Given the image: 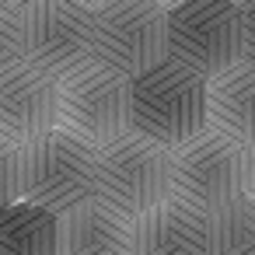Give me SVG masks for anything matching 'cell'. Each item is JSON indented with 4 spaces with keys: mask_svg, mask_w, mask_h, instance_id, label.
Masks as SVG:
<instances>
[{
    "mask_svg": "<svg viewBox=\"0 0 255 255\" xmlns=\"http://www.w3.org/2000/svg\"><path fill=\"white\" fill-rule=\"evenodd\" d=\"M129 133L164 150L206 133V81L175 60L129 81Z\"/></svg>",
    "mask_w": 255,
    "mask_h": 255,
    "instance_id": "1",
    "label": "cell"
},
{
    "mask_svg": "<svg viewBox=\"0 0 255 255\" xmlns=\"http://www.w3.org/2000/svg\"><path fill=\"white\" fill-rule=\"evenodd\" d=\"M18 199L53 217L95 199V150L60 129L18 147Z\"/></svg>",
    "mask_w": 255,
    "mask_h": 255,
    "instance_id": "2",
    "label": "cell"
},
{
    "mask_svg": "<svg viewBox=\"0 0 255 255\" xmlns=\"http://www.w3.org/2000/svg\"><path fill=\"white\" fill-rule=\"evenodd\" d=\"M95 199L129 224L140 220L171 199V150L133 133L95 150Z\"/></svg>",
    "mask_w": 255,
    "mask_h": 255,
    "instance_id": "3",
    "label": "cell"
},
{
    "mask_svg": "<svg viewBox=\"0 0 255 255\" xmlns=\"http://www.w3.org/2000/svg\"><path fill=\"white\" fill-rule=\"evenodd\" d=\"M25 63L49 81H63L95 63V7L74 0L21 4Z\"/></svg>",
    "mask_w": 255,
    "mask_h": 255,
    "instance_id": "4",
    "label": "cell"
},
{
    "mask_svg": "<svg viewBox=\"0 0 255 255\" xmlns=\"http://www.w3.org/2000/svg\"><path fill=\"white\" fill-rule=\"evenodd\" d=\"M56 129L91 150L109 147L129 133V81L102 63L63 77L56 84Z\"/></svg>",
    "mask_w": 255,
    "mask_h": 255,
    "instance_id": "5",
    "label": "cell"
},
{
    "mask_svg": "<svg viewBox=\"0 0 255 255\" xmlns=\"http://www.w3.org/2000/svg\"><path fill=\"white\" fill-rule=\"evenodd\" d=\"M168 60V7L150 0H119L95 7V63L126 81Z\"/></svg>",
    "mask_w": 255,
    "mask_h": 255,
    "instance_id": "6",
    "label": "cell"
},
{
    "mask_svg": "<svg viewBox=\"0 0 255 255\" xmlns=\"http://www.w3.org/2000/svg\"><path fill=\"white\" fill-rule=\"evenodd\" d=\"M168 60L203 81L241 63V4H175L168 7Z\"/></svg>",
    "mask_w": 255,
    "mask_h": 255,
    "instance_id": "7",
    "label": "cell"
},
{
    "mask_svg": "<svg viewBox=\"0 0 255 255\" xmlns=\"http://www.w3.org/2000/svg\"><path fill=\"white\" fill-rule=\"evenodd\" d=\"M234 196H241V147L206 129L171 150V199L206 217Z\"/></svg>",
    "mask_w": 255,
    "mask_h": 255,
    "instance_id": "8",
    "label": "cell"
},
{
    "mask_svg": "<svg viewBox=\"0 0 255 255\" xmlns=\"http://www.w3.org/2000/svg\"><path fill=\"white\" fill-rule=\"evenodd\" d=\"M56 129V81L28 63L0 74V140L28 147Z\"/></svg>",
    "mask_w": 255,
    "mask_h": 255,
    "instance_id": "9",
    "label": "cell"
},
{
    "mask_svg": "<svg viewBox=\"0 0 255 255\" xmlns=\"http://www.w3.org/2000/svg\"><path fill=\"white\" fill-rule=\"evenodd\" d=\"M56 255H133V224L88 199L56 217Z\"/></svg>",
    "mask_w": 255,
    "mask_h": 255,
    "instance_id": "10",
    "label": "cell"
},
{
    "mask_svg": "<svg viewBox=\"0 0 255 255\" xmlns=\"http://www.w3.org/2000/svg\"><path fill=\"white\" fill-rule=\"evenodd\" d=\"M206 129L234 147L255 143V67L245 60L206 81Z\"/></svg>",
    "mask_w": 255,
    "mask_h": 255,
    "instance_id": "11",
    "label": "cell"
},
{
    "mask_svg": "<svg viewBox=\"0 0 255 255\" xmlns=\"http://www.w3.org/2000/svg\"><path fill=\"white\" fill-rule=\"evenodd\" d=\"M133 255H206V217L164 199L133 220Z\"/></svg>",
    "mask_w": 255,
    "mask_h": 255,
    "instance_id": "12",
    "label": "cell"
},
{
    "mask_svg": "<svg viewBox=\"0 0 255 255\" xmlns=\"http://www.w3.org/2000/svg\"><path fill=\"white\" fill-rule=\"evenodd\" d=\"M0 255H56V217L28 206H0Z\"/></svg>",
    "mask_w": 255,
    "mask_h": 255,
    "instance_id": "13",
    "label": "cell"
},
{
    "mask_svg": "<svg viewBox=\"0 0 255 255\" xmlns=\"http://www.w3.org/2000/svg\"><path fill=\"white\" fill-rule=\"evenodd\" d=\"M206 255H255V203L234 196L206 213Z\"/></svg>",
    "mask_w": 255,
    "mask_h": 255,
    "instance_id": "14",
    "label": "cell"
},
{
    "mask_svg": "<svg viewBox=\"0 0 255 255\" xmlns=\"http://www.w3.org/2000/svg\"><path fill=\"white\" fill-rule=\"evenodd\" d=\"M25 63V35H21V4H0V74Z\"/></svg>",
    "mask_w": 255,
    "mask_h": 255,
    "instance_id": "15",
    "label": "cell"
},
{
    "mask_svg": "<svg viewBox=\"0 0 255 255\" xmlns=\"http://www.w3.org/2000/svg\"><path fill=\"white\" fill-rule=\"evenodd\" d=\"M18 203V147L0 140V206Z\"/></svg>",
    "mask_w": 255,
    "mask_h": 255,
    "instance_id": "16",
    "label": "cell"
},
{
    "mask_svg": "<svg viewBox=\"0 0 255 255\" xmlns=\"http://www.w3.org/2000/svg\"><path fill=\"white\" fill-rule=\"evenodd\" d=\"M241 60L255 67V4H241Z\"/></svg>",
    "mask_w": 255,
    "mask_h": 255,
    "instance_id": "17",
    "label": "cell"
},
{
    "mask_svg": "<svg viewBox=\"0 0 255 255\" xmlns=\"http://www.w3.org/2000/svg\"><path fill=\"white\" fill-rule=\"evenodd\" d=\"M241 196L255 203V143L241 147Z\"/></svg>",
    "mask_w": 255,
    "mask_h": 255,
    "instance_id": "18",
    "label": "cell"
}]
</instances>
